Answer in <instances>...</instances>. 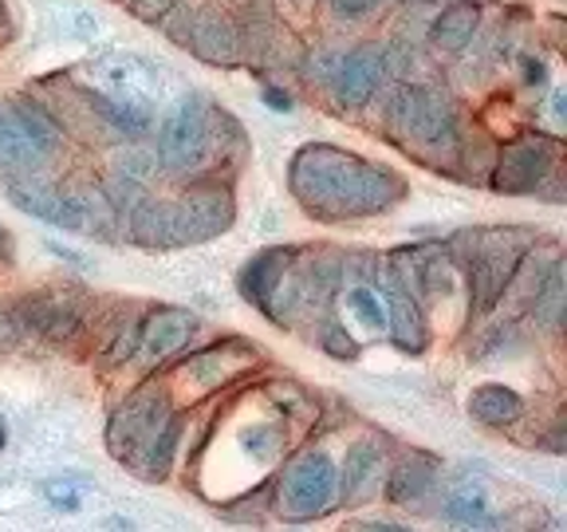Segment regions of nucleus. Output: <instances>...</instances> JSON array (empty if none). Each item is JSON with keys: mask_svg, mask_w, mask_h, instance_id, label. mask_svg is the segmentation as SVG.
Instances as JSON below:
<instances>
[{"mask_svg": "<svg viewBox=\"0 0 567 532\" xmlns=\"http://www.w3.org/2000/svg\"><path fill=\"white\" fill-rule=\"evenodd\" d=\"M288 190L316 222H359L379 217L406 202L410 186L399 170L379 166L371 158L331 146V142H308L288 162Z\"/></svg>", "mask_w": 567, "mask_h": 532, "instance_id": "obj_1", "label": "nucleus"}, {"mask_svg": "<svg viewBox=\"0 0 567 532\" xmlns=\"http://www.w3.org/2000/svg\"><path fill=\"white\" fill-rule=\"evenodd\" d=\"M536 233L520 229V225H493V229H470L457 233L450 245L457 268L470 273V300L477 311H488L505 300V293L513 288V276L520 268V260L532 253Z\"/></svg>", "mask_w": 567, "mask_h": 532, "instance_id": "obj_2", "label": "nucleus"}, {"mask_svg": "<svg viewBox=\"0 0 567 532\" xmlns=\"http://www.w3.org/2000/svg\"><path fill=\"white\" fill-rule=\"evenodd\" d=\"M386 131L390 139L402 142V151H457L461 146V123L457 106L445 91L406 83L386 106Z\"/></svg>", "mask_w": 567, "mask_h": 532, "instance_id": "obj_3", "label": "nucleus"}, {"mask_svg": "<svg viewBox=\"0 0 567 532\" xmlns=\"http://www.w3.org/2000/svg\"><path fill=\"white\" fill-rule=\"evenodd\" d=\"M60 146L63 134L44 106H35L32 99L0 103V166L12 177H40Z\"/></svg>", "mask_w": 567, "mask_h": 532, "instance_id": "obj_4", "label": "nucleus"}, {"mask_svg": "<svg viewBox=\"0 0 567 532\" xmlns=\"http://www.w3.org/2000/svg\"><path fill=\"white\" fill-rule=\"evenodd\" d=\"M9 197L24 213H32V217H40L48 225H60V229L111 233L106 229L111 205L103 202V194H91V190H63L44 182V177H17V182H9Z\"/></svg>", "mask_w": 567, "mask_h": 532, "instance_id": "obj_5", "label": "nucleus"}, {"mask_svg": "<svg viewBox=\"0 0 567 532\" xmlns=\"http://www.w3.org/2000/svg\"><path fill=\"white\" fill-rule=\"evenodd\" d=\"M158 166L169 174H189L213 158V106L189 95L162 119L158 126Z\"/></svg>", "mask_w": 567, "mask_h": 532, "instance_id": "obj_6", "label": "nucleus"}, {"mask_svg": "<svg viewBox=\"0 0 567 532\" xmlns=\"http://www.w3.org/2000/svg\"><path fill=\"white\" fill-rule=\"evenodd\" d=\"M276 501H280L284 516L292 521H316L339 501V470L336 461L323 450H308L284 470L280 485H276Z\"/></svg>", "mask_w": 567, "mask_h": 532, "instance_id": "obj_7", "label": "nucleus"}, {"mask_svg": "<svg viewBox=\"0 0 567 532\" xmlns=\"http://www.w3.org/2000/svg\"><path fill=\"white\" fill-rule=\"evenodd\" d=\"M169 415H174V407H169L166 390L138 387L131 399L111 415V422H106V450H111V458L134 470L138 458L146 453V446H151V438L166 426Z\"/></svg>", "mask_w": 567, "mask_h": 532, "instance_id": "obj_8", "label": "nucleus"}, {"mask_svg": "<svg viewBox=\"0 0 567 532\" xmlns=\"http://www.w3.org/2000/svg\"><path fill=\"white\" fill-rule=\"evenodd\" d=\"M169 217H174V248L205 245V241L233 229L237 202H233V190L221 182H194L177 202H169Z\"/></svg>", "mask_w": 567, "mask_h": 532, "instance_id": "obj_9", "label": "nucleus"}, {"mask_svg": "<svg viewBox=\"0 0 567 532\" xmlns=\"http://www.w3.org/2000/svg\"><path fill=\"white\" fill-rule=\"evenodd\" d=\"M91 300L75 288H44L32 293L9 311V324L17 336H35L48 344H63L83 328Z\"/></svg>", "mask_w": 567, "mask_h": 532, "instance_id": "obj_10", "label": "nucleus"}, {"mask_svg": "<svg viewBox=\"0 0 567 532\" xmlns=\"http://www.w3.org/2000/svg\"><path fill=\"white\" fill-rule=\"evenodd\" d=\"M559 166V142L548 134H520L505 142L496 154L493 186L501 194H540L544 182L556 177Z\"/></svg>", "mask_w": 567, "mask_h": 532, "instance_id": "obj_11", "label": "nucleus"}, {"mask_svg": "<svg viewBox=\"0 0 567 532\" xmlns=\"http://www.w3.org/2000/svg\"><path fill=\"white\" fill-rule=\"evenodd\" d=\"M382 71H386V52H382V48H374V44L351 48V52H343L336 60L328 88L343 111H363L374 91H379Z\"/></svg>", "mask_w": 567, "mask_h": 532, "instance_id": "obj_12", "label": "nucleus"}, {"mask_svg": "<svg viewBox=\"0 0 567 532\" xmlns=\"http://www.w3.org/2000/svg\"><path fill=\"white\" fill-rule=\"evenodd\" d=\"M177 44H186L189 52L197 55V60L205 63H237L240 60V28L233 24L225 12H194L186 24V32H182V40Z\"/></svg>", "mask_w": 567, "mask_h": 532, "instance_id": "obj_13", "label": "nucleus"}, {"mask_svg": "<svg viewBox=\"0 0 567 532\" xmlns=\"http://www.w3.org/2000/svg\"><path fill=\"white\" fill-rule=\"evenodd\" d=\"M197 331V316L186 308H151L142 316V344L138 351L151 359L154 367L166 364L169 355H177Z\"/></svg>", "mask_w": 567, "mask_h": 532, "instance_id": "obj_14", "label": "nucleus"}, {"mask_svg": "<svg viewBox=\"0 0 567 532\" xmlns=\"http://www.w3.org/2000/svg\"><path fill=\"white\" fill-rule=\"evenodd\" d=\"M292 257H296V245H268V248H260L257 257L248 260L245 268H240V276H237V288H240V296H245L248 304L257 311H272V296H276V288H280V280H284V273H288V265H292Z\"/></svg>", "mask_w": 567, "mask_h": 532, "instance_id": "obj_15", "label": "nucleus"}, {"mask_svg": "<svg viewBox=\"0 0 567 532\" xmlns=\"http://www.w3.org/2000/svg\"><path fill=\"white\" fill-rule=\"evenodd\" d=\"M382 304H386V331L402 351L417 355L430 347V324H425V308L399 284L390 280L382 288Z\"/></svg>", "mask_w": 567, "mask_h": 532, "instance_id": "obj_16", "label": "nucleus"}, {"mask_svg": "<svg viewBox=\"0 0 567 532\" xmlns=\"http://www.w3.org/2000/svg\"><path fill=\"white\" fill-rule=\"evenodd\" d=\"M477 28H481V9H477V4H470V0H457V4H445L442 17L434 20V28H430V40H434L437 52L457 55V52H465V48L473 44Z\"/></svg>", "mask_w": 567, "mask_h": 532, "instance_id": "obj_17", "label": "nucleus"}, {"mask_svg": "<svg viewBox=\"0 0 567 532\" xmlns=\"http://www.w3.org/2000/svg\"><path fill=\"white\" fill-rule=\"evenodd\" d=\"M470 415L488 430H505L524 415V399L505 382H481L470 395Z\"/></svg>", "mask_w": 567, "mask_h": 532, "instance_id": "obj_18", "label": "nucleus"}, {"mask_svg": "<svg viewBox=\"0 0 567 532\" xmlns=\"http://www.w3.org/2000/svg\"><path fill=\"white\" fill-rule=\"evenodd\" d=\"M434 481H437V461L430 453H410L390 473L386 497L394 505H410V501H422L425 493H434Z\"/></svg>", "mask_w": 567, "mask_h": 532, "instance_id": "obj_19", "label": "nucleus"}, {"mask_svg": "<svg viewBox=\"0 0 567 532\" xmlns=\"http://www.w3.org/2000/svg\"><path fill=\"white\" fill-rule=\"evenodd\" d=\"M131 237L142 248H174V217L166 197H138L131 205Z\"/></svg>", "mask_w": 567, "mask_h": 532, "instance_id": "obj_20", "label": "nucleus"}, {"mask_svg": "<svg viewBox=\"0 0 567 532\" xmlns=\"http://www.w3.org/2000/svg\"><path fill=\"white\" fill-rule=\"evenodd\" d=\"M237 347H240V339H225V344H213V347H205V351H197L186 364L189 375H194L202 387H221V382H229L233 375L245 371L248 359H257V351H245L240 359H229Z\"/></svg>", "mask_w": 567, "mask_h": 532, "instance_id": "obj_21", "label": "nucleus"}, {"mask_svg": "<svg viewBox=\"0 0 567 532\" xmlns=\"http://www.w3.org/2000/svg\"><path fill=\"white\" fill-rule=\"evenodd\" d=\"M374 473H379V446L374 442H354L347 450V466L339 473V501L354 505V501H363L367 489H371Z\"/></svg>", "mask_w": 567, "mask_h": 532, "instance_id": "obj_22", "label": "nucleus"}, {"mask_svg": "<svg viewBox=\"0 0 567 532\" xmlns=\"http://www.w3.org/2000/svg\"><path fill=\"white\" fill-rule=\"evenodd\" d=\"M343 324L347 328H359V336H382L386 331V304H382V293L371 288V284H354L343 296Z\"/></svg>", "mask_w": 567, "mask_h": 532, "instance_id": "obj_23", "label": "nucleus"}, {"mask_svg": "<svg viewBox=\"0 0 567 532\" xmlns=\"http://www.w3.org/2000/svg\"><path fill=\"white\" fill-rule=\"evenodd\" d=\"M182 426H186V418L169 415L166 426H162L158 434L151 438L146 453H142L138 466H134V470H138L146 481H162L169 473V466H174V453H177V442H182Z\"/></svg>", "mask_w": 567, "mask_h": 532, "instance_id": "obj_24", "label": "nucleus"}, {"mask_svg": "<svg viewBox=\"0 0 567 532\" xmlns=\"http://www.w3.org/2000/svg\"><path fill=\"white\" fill-rule=\"evenodd\" d=\"M528 311L544 331H559V324H564V260H556V265L548 268L540 288L532 293Z\"/></svg>", "mask_w": 567, "mask_h": 532, "instance_id": "obj_25", "label": "nucleus"}, {"mask_svg": "<svg viewBox=\"0 0 567 532\" xmlns=\"http://www.w3.org/2000/svg\"><path fill=\"white\" fill-rule=\"evenodd\" d=\"M142 316H146V308H126L123 316H118L115 328H111V336H103L106 339V351H103V364L106 367L126 364V359L138 351V344H142Z\"/></svg>", "mask_w": 567, "mask_h": 532, "instance_id": "obj_26", "label": "nucleus"}, {"mask_svg": "<svg viewBox=\"0 0 567 532\" xmlns=\"http://www.w3.org/2000/svg\"><path fill=\"white\" fill-rule=\"evenodd\" d=\"M442 516L461 529H488L493 524V513H488V497L481 489H457V493L445 497Z\"/></svg>", "mask_w": 567, "mask_h": 532, "instance_id": "obj_27", "label": "nucleus"}, {"mask_svg": "<svg viewBox=\"0 0 567 532\" xmlns=\"http://www.w3.org/2000/svg\"><path fill=\"white\" fill-rule=\"evenodd\" d=\"M316 344L328 355H336V359H354L359 355V344H354L351 328H347L343 319H323L316 328Z\"/></svg>", "mask_w": 567, "mask_h": 532, "instance_id": "obj_28", "label": "nucleus"}, {"mask_svg": "<svg viewBox=\"0 0 567 532\" xmlns=\"http://www.w3.org/2000/svg\"><path fill=\"white\" fill-rule=\"evenodd\" d=\"M280 430L276 426H248V434H245V450H252V458L268 461L276 458V450H280Z\"/></svg>", "mask_w": 567, "mask_h": 532, "instance_id": "obj_29", "label": "nucleus"}, {"mask_svg": "<svg viewBox=\"0 0 567 532\" xmlns=\"http://www.w3.org/2000/svg\"><path fill=\"white\" fill-rule=\"evenodd\" d=\"M80 481H48L44 485V497L52 501L55 509H68V513H75V509H83V493H80Z\"/></svg>", "mask_w": 567, "mask_h": 532, "instance_id": "obj_30", "label": "nucleus"}, {"mask_svg": "<svg viewBox=\"0 0 567 532\" xmlns=\"http://www.w3.org/2000/svg\"><path fill=\"white\" fill-rule=\"evenodd\" d=\"M174 4L177 0H126V9L138 20H146V24H162V20L174 12Z\"/></svg>", "mask_w": 567, "mask_h": 532, "instance_id": "obj_31", "label": "nucleus"}, {"mask_svg": "<svg viewBox=\"0 0 567 532\" xmlns=\"http://www.w3.org/2000/svg\"><path fill=\"white\" fill-rule=\"evenodd\" d=\"M374 4H379V0H331V9H336L339 17H347V20L367 17V12H371Z\"/></svg>", "mask_w": 567, "mask_h": 532, "instance_id": "obj_32", "label": "nucleus"}, {"mask_svg": "<svg viewBox=\"0 0 567 532\" xmlns=\"http://www.w3.org/2000/svg\"><path fill=\"white\" fill-rule=\"evenodd\" d=\"M524 75H528V88H544V63L524 60Z\"/></svg>", "mask_w": 567, "mask_h": 532, "instance_id": "obj_33", "label": "nucleus"}, {"mask_svg": "<svg viewBox=\"0 0 567 532\" xmlns=\"http://www.w3.org/2000/svg\"><path fill=\"white\" fill-rule=\"evenodd\" d=\"M359 529H382V532H399L402 524H394V521H367V524H359Z\"/></svg>", "mask_w": 567, "mask_h": 532, "instance_id": "obj_34", "label": "nucleus"}, {"mask_svg": "<svg viewBox=\"0 0 567 532\" xmlns=\"http://www.w3.org/2000/svg\"><path fill=\"white\" fill-rule=\"evenodd\" d=\"M4 32H9V9H4V0H0V40H4Z\"/></svg>", "mask_w": 567, "mask_h": 532, "instance_id": "obj_35", "label": "nucleus"}, {"mask_svg": "<svg viewBox=\"0 0 567 532\" xmlns=\"http://www.w3.org/2000/svg\"><path fill=\"white\" fill-rule=\"evenodd\" d=\"M268 103H272V106H288V95H280V91H268Z\"/></svg>", "mask_w": 567, "mask_h": 532, "instance_id": "obj_36", "label": "nucleus"}, {"mask_svg": "<svg viewBox=\"0 0 567 532\" xmlns=\"http://www.w3.org/2000/svg\"><path fill=\"white\" fill-rule=\"evenodd\" d=\"M4 438H9V434H4V422H0V450H4Z\"/></svg>", "mask_w": 567, "mask_h": 532, "instance_id": "obj_37", "label": "nucleus"}, {"mask_svg": "<svg viewBox=\"0 0 567 532\" xmlns=\"http://www.w3.org/2000/svg\"><path fill=\"white\" fill-rule=\"evenodd\" d=\"M4 241H9V233H4V229H0V248H4Z\"/></svg>", "mask_w": 567, "mask_h": 532, "instance_id": "obj_38", "label": "nucleus"}]
</instances>
